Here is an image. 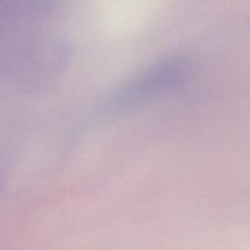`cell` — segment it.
<instances>
[{
	"label": "cell",
	"mask_w": 250,
	"mask_h": 250,
	"mask_svg": "<svg viewBox=\"0 0 250 250\" xmlns=\"http://www.w3.org/2000/svg\"><path fill=\"white\" fill-rule=\"evenodd\" d=\"M189 61L182 54L155 61L114 90L106 99L112 111H126L175 89L187 77Z\"/></svg>",
	"instance_id": "obj_1"
}]
</instances>
